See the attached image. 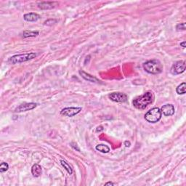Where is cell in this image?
<instances>
[{"label":"cell","mask_w":186,"mask_h":186,"mask_svg":"<svg viewBox=\"0 0 186 186\" xmlns=\"http://www.w3.org/2000/svg\"><path fill=\"white\" fill-rule=\"evenodd\" d=\"M153 101V94L151 92H145L133 100V105L136 109L143 110Z\"/></svg>","instance_id":"1"},{"label":"cell","mask_w":186,"mask_h":186,"mask_svg":"<svg viewBox=\"0 0 186 186\" xmlns=\"http://www.w3.org/2000/svg\"><path fill=\"white\" fill-rule=\"evenodd\" d=\"M143 68L150 74H158L163 71V65L158 60H151L143 64Z\"/></svg>","instance_id":"2"},{"label":"cell","mask_w":186,"mask_h":186,"mask_svg":"<svg viewBox=\"0 0 186 186\" xmlns=\"http://www.w3.org/2000/svg\"><path fill=\"white\" fill-rule=\"evenodd\" d=\"M36 54L35 52H30V53H24L19 54V55H16L14 56L11 57L9 59V62L12 64L21 63V62H24L28 60H32L36 57Z\"/></svg>","instance_id":"3"},{"label":"cell","mask_w":186,"mask_h":186,"mask_svg":"<svg viewBox=\"0 0 186 186\" xmlns=\"http://www.w3.org/2000/svg\"><path fill=\"white\" fill-rule=\"evenodd\" d=\"M161 112L158 108H153L148 111L145 115V119L148 122L156 123L161 118Z\"/></svg>","instance_id":"4"},{"label":"cell","mask_w":186,"mask_h":186,"mask_svg":"<svg viewBox=\"0 0 186 186\" xmlns=\"http://www.w3.org/2000/svg\"><path fill=\"white\" fill-rule=\"evenodd\" d=\"M186 64L185 60H180V61L176 62L172 68H171V72L174 75H177L183 73L185 71Z\"/></svg>","instance_id":"5"},{"label":"cell","mask_w":186,"mask_h":186,"mask_svg":"<svg viewBox=\"0 0 186 186\" xmlns=\"http://www.w3.org/2000/svg\"><path fill=\"white\" fill-rule=\"evenodd\" d=\"M81 111H82V108L80 107H68L62 109V111H60V114L68 116V117H73L79 114Z\"/></svg>","instance_id":"6"},{"label":"cell","mask_w":186,"mask_h":186,"mask_svg":"<svg viewBox=\"0 0 186 186\" xmlns=\"http://www.w3.org/2000/svg\"><path fill=\"white\" fill-rule=\"evenodd\" d=\"M109 98L114 102L124 103L127 100V95L124 93L121 92H113L109 94Z\"/></svg>","instance_id":"7"},{"label":"cell","mask_w":186,"mask_h":186,"mask_svg":"<svg viewBox=\"0 0 186 186\" xmlns=\"http://www.w3.org/2000/svg\"><path fill=\"white\" fill-rule=\"evenodd\" d=\"M37 104L34 103H23L20 105L19 106L16 108L15 111L18 113L24 112V111H31V110L35 109L36 107Z\"/></svg>","instance_id":"8"},{"label":"cell","mask_w":186,"mask_h":186,"mask_svg":"<svg viewBox=\"0 0 186 186\" xmlns=\"http://www.w3.org/2000/svg\"><path fill=\"white\" fill-rule=\"evenodd\" d=\"M175 107L172 104H167L164 105L161 109V112L166 116H172L175 114Z\"/></svg>","instance_id":"9"},{"label":"cell","mask_w":186,"mask_h":186,"mask_svg":"<svg viewBox=\"0 0 186 186\" xmlns=\"http://www.w3.org/2000/svg\"><path fill=\"white\" fill-rule=\"evenodd\" d=\"M57 5H58V3L55 1H44V2L38 4L39 8L42 10H50L55 8Z\"/></svg>","instance_id":"10"},{"label":"cell","mask_w":186,"mask_h":186,"mask_svg":"<svg viewBox=\"0 0 186 186\" xmlns=\"http://www.w3.org/2000/svg\"><path fill=\"white\" fill-rule=\"evenodd\" d=\"M40 18H41V17H40L39 15L33 13H28V14L24 15V16H23V18H24L25 21L28 22L37 21L39 19H40Z\"/></svg>","instance_id":"11"},{"label":"cell","mask_w":186,"mask_h":186,"mask_svg":"<svg viewBox=\"0 0 186 186\" xmlns=\"http://www.w3.org/2000/svg\"><path fill=\"white\" fill-rule=\"evenodd\" d=\"M79 74H81V76L84 78L85 80L88 81V82H98V79H96L95 77H93V76L90 75V74H87L86 72L83 71H79Z\"/></svg>","instance_id":"12"},{"label":"cell","mask_w":186,"mask_h":186,"mask_svg":"<svg viewBox=\"0 0 186 186\" xmlns=\"http://www.w3.org/2000/svg\"><path fill=\"white\" fill-rule=\"evenodd\" d=\"M42 170L41 166L39 164L33 165V167H32V168H31V173L33 177H39V176L42 175Z\"/></svg>","instance_id":"13"},{"label":"cell","mask_w":186,"mask_h":186,"mask_svg":"<svg viewBox=\"0 0 186 186\" xmlns=\"http://www.w3.org/2000/svg\"><path fill=\"white\" fill-rule=\"evenodd\" d=\"M96 150H98V151L101 152V153H107L110 151V148L107 145H103V144H100V145H97L96 146Z\"/></svg>","instance_id":"14"},{"label":"cell","mask_w":186,"mask_h":186,"mask_svg":"<svg viewBox=\"0 0 186 186\" xmlns=\"http://www.w3.org/2000/svg\"><path fill=\"white\" fill-rule=\"evenodd\" d=\"M176 91H177V93L179 94H184L186 92V84L185 82L182 83V84H180L178 87H177L176 89Z\"/></svg>","instance_id":"15"},{"label":"cell","mask_w":186,"mask_h":186,"mask_svg":"<svg viewBox=\"0 0 186 186\" xmlns=\"http://www.w3.org/2000/svg\"><path fill=\"white\" fill-rule=\"evenodd\" d=\"M39 31H24L23 33V36L24 38H28V37H35L37 35H39Z\"/></svg>","instance_id":"16"},{"label":"cell","mask_w":186,"mask_h":186,"mask_svg":"<svg viewBox=\"0 0 186 186\" xmlns=\"http://www.w3.org/2000/svg\"><path fill=\"white\" fill-rule=\"evenodd\" d=\"M60 164H61V165L64 167V169H65V170L67 171L69 175H72L73 170H72L71 167V166L69 165L68 164L67 162L65 161L60 160Z\"/></svg>","instance_id":"17"},{"label":"cell","mask_w":186,"mask_h":186,"mask_svg":"<svg viewBox=\"0 0 186 186\" xmlns=\"http://www.w3.org/2000/svg\"><path fill=\"white\" fill-rule=\"evenodd\" d=\"M8 168H9V165H8L7 163H5V162H2V163L0 164V172L2 173V172H6V171L8 170Z\"/></svg>","instance_id":"18"},{"label":"cell","mask_w":186,"mask_h":186,"mask_svg":"<svg viewBox=\"0 0 186 186\" xmlns=\"http://www.w3.org/2000/svg\"><path fill=\"white\" fill-rule=\"evenodd\" d=\"M176 29L177 31H185V23H179L177 26H176Z\"/></svg>","instance_id":"19"},{"label":"cell","mask_w":186,"mask_h":186,"mask_svg":"<svg viewBox=\"0 0 186 186\" xmlns=\"http://www.w3.org/2000/svg\"><path fill=\"white\" fill-rule=\"evenodd\" d=\"M57 22L56 20H52V19H50V20H47V21L45 22V25H48V26H52V24L55 23Z\"/></svg>","instance_id":"20"},{"label":"cell","mask_w":186,"mask_h":186,"mask_svg":"<svg viewBox=\"0 0 186 186\" xmlns=\"http://www.w3.org/2000/svg\"><path fill=\"white\" fill-rule=\"evenodd\" d=\"M71 147L73 148H74V149H76L77 150H78V151H80V149H79V147L77 146V143H71Z\"/></svg>","instance_id":"21"},{"label":"cell","mask_w":186,"mask_h":186,"mask_svg":"<svg viewBox=\"0 0 186 186\" xmlns=\"http://www.w3.org/2000/svg\"><path fill=\"white\" fill-rule=\"evenodd\" d=\"M114 185L115 184L113 183V182H107V183L105 184V185Z\"/></svg>","instance_id":"22"},{"label":"cell","mask_w":186,"mask_h":186,"mask_svg":"<svg viewBox=\"0 0 186 186\" xmlns=\"http://www.w3.org/2000/svg\"><path fill=\"white\" fill-rule=\"evenodd\" d=\"M180 46L181 47H183V48H185V42H182V43H180Z\"/></svg>","instance_id":"23"},{"label":"cell","mask_w":186,"mask_h":186,"mask_svg":"<svg viewBox=\"0 0 186 186\" xmlns=\"http://www.w3.org/2000/svg\"><path fill=\"white\" fill-rule=\"evenodd\" d=\"M125 146L126 147H129L130 146V143L128 141H126L125 142Z\"/></svg>","instance_id":"24"}]
</instances>
